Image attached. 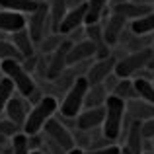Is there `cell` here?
Instances as JSON below:
<instances>
[{"instance_id":"7c38bea8","label":"cell","mask_w":154,"mask_h":154,"mask_svg":"<svg viewBox=\"0 0 154 154\" xmlns=\"http://www.w3.org/2000/svg\"><path fill=\"white\" fill-rule=\"evenodd\" d=\"M92 57H98V49H96V45L88 37H84L82 41L72 43L70 51H68V57H66V63H68V66H76L78 63L92 60Z\"/></svg>"},{"instance_id":"83f0119b","label":"cell","mask_w":154,"mask_h":154,"mask_svg":"<svg viewBox=\"0 0 154 154\" xmlns=\"http://www.w3.org/2000/svg\"><path fill=\"white\" fill-rule=\"evenodd\" d=\"M63 41H64L63 35H60V33H55V31H53V33H49L41 43H37V45H39V49H41L43 55H51V53L55 51Z\"/></svg>"},{"instance_id":"277c9868","label":"cell","mask_w":154,"mask_h":154,"mask_svg":"<svg viewBox=\"0 0 154 154\" xmlns=\"http://www.w3.org/2000/svg\"><path fill=\"white\" fill-rule=\"evenodd\" d=\"M88 88H90L88 78L86 76H78L74 80V84L66 90V94L63 96V102L59 103V111L57 113L63 115V117L76 119V115L84 109V100H86Z\"/></svg>"},{"instance_id":"6da1fadb","label":"cell","mask_w":154,"mask_h":154,"mask_svg":"<svg viewBox=\"0 0 154 154\" xmlns=\"http://www.w3.org/2000/svg\"><path fill=\"white\" fill-rule=\"evenodd\" d=\"M125 115H127V102L109 94L107 100H105V119L102 125V133L111 143H115L123 133Z\"/></svg>"},{"instance_id":"836d02e7","label":"cell","mask_w":154,"mask_h":154,"mask_svg":"<svg viewBox=\"0 0 154 154\" xmlns=\"http://www.w3.org/2000/svg\"><path fill=\"white\" fill-rule=\"evenodd\" d=\"M29 137V148L31 150H43L41 148V133H35V135H27Z\"/></svg>"},{"instance_id":"8d00e7d4","label":"cell","mask_w":154,"mask_h":154,"mask_svg":"<svg viewBox=\"0 0 154 154\" xmlns=\"http://www.w3.org/2000/svg\"><path fill=\"white\" fill-rule=\"evenodd\" d=\"M8 143H10V139H6V137H2V135H0V146H6Z\"/></svg>"},{"instance_id":"9a60e30c","label":"cell","mask_w":154,"mask_h":154,"mask_svg":"<svg viewBox=\"0 0 154 154\" xmlns=\"http://www.w3.org/2000/svg\"><path fill=\"white\" fill-rule=\"evenodd\" d=\"M105 22H103V37H105V41H107V45L109 47H113L117 41L121 39V35L125 33V27H127V20L123 18V16H119V14H109V18H103Z\"/></svg>"},{"instance_id":"3957f363","label":"cell","mask_w":154,"mask_h":154,"mask_svg":"<svg viewBox=\"0 0 154 154\" xmlns=\"http://www.w3.org/2000/svg\"><path fill=\"white\" fill-rule=\"evenodd\" d=\"M0 68H2L4 76H8V78L14 82L16 92H18L20 96H23V98L27 100L35 92V88H37L35 78H33V74H29V72L23 68L22 60H18V59H4V60H0Z\"/></svg>"},{"instance_id":"ffe728a7","label":"cell","mask_w":154,"mask_h":154,"mask_svg":"<svg viewBox=\"0 0 154 154\" xmlns=\"http://www.w3.org/2000/svg\"><path fill=\"white\" fill-rule=\"evenodd\" d=\"M41 0H0V8L10 12H18V14L29 16L31 12L37 10Z\"/></svg>"},{"instance_id":"d6a6232c","label":"cell","mask_w":154,"mask_h":154,"mask_svg":"<svg viewBox=\"0 0 154 154\" xmlns=\"http://www.w3.org/2000/svg\"><path fill=\"white\" fill-rule=\"evenodd\" d=\"M37 63H39L37 55H33V57H27V59H23V60H22L23 68H26V70L29 72V74H33V70L37 68Z\"/></svg>"},{"instance_id":"d590c367","label":"cell","mask_w":154,"mask_h":154,"mask_svg":"<svg viewBox=\"0 0 154 154\" xmlns=\"http://www.w3.org/2000/svg\"><path fill=\"white\" fill-rule=\"evenodd\" d=\"M66 154H84V150H82V148H78V146H74L72 150H68Z\"/></svg>"},{"instance_id":"7402d4cb","label":"cell","mask_w":154,"mask_h":154,"mask_svg":"<svg viewBox=\"0 0 154 154\" xmlns=\"http://www.w3.org/2000/svg\"><path fill=\"white\" fill-rule=\"evenodd\" d=\"M129 31L135 35H154V10L139 20H133L129 23Z\"/></svg>"},{"instance_id":"4fadbf2b","label":"cell","mask_w":154,"mask_h":154,"mask_svg":"<svg viewBox=\"0 0 154 154\" xmlns=\"http://www.w3.org/2000/svg\"><path fill=\"white\" fill-rule=\"evenodd\" d=\"M154 6L152 4H144V2H135V0H125L121 4H115L111 6L113 14H119L123 16L127 22H133V20H139L143 16H146L148 12H152Z\"/></svg>"},{"instance_id":"484cf974","label":"cell","mask_w":154,"mask_h":154,"mask_svg":"<svg viewBox=\"0 0 154 154\" xmlns=\"http://www.w3.org/2000/svg\"><path fill=\"white\" fill-rule=\"evenodd\" d=\"M10 152L12 154H29L31 152V148H29V137H27L23 131L16 133V135L10 139Z\"/></svg>"},{"instance_id":"74e56055","label":"cell","mask_w":154,"mask_h":154,"mask_svg":"<svg viewBox=\"0 0 154 154\" xmlns=\"http://www.w3.org/2000/svg\"><path fill=\"white\" fill-rule=\"evenodd\" d=\"M121 2H125V0H109V6H115V4H121Z\"/></svg>"},{"instance_id":"ee69618b","label":"cell","mask_w":154,"mask_h":154,"mask_svg":"<svg viewBox=\"0 0 154 154\" xmlns=\"http://www.w3.org/2000/svg\"><path fill=\"white\" fill-rule=\"evenodd\" d=\"M152 84H154V80H152Z\"/></svg>"},{"instance_id":"8992f818","label":"cell","mask_w":154,"mask_h":154,"mask_svg":"<svg viewBox=\"0 0 154 154\" xmlns=\"http://www.w3.org/2000/svg\"><path fill=\"white\" fill-rule=\"evenodd\" d=\"M27 29H29L35 45L41 43L49 33H53L51 18H49V4H47L45 0H41L39 6H37V10L29 14V18H27Z\"/></svg>"},{"instance_id":"cb8c5ba5","label":"cell","mask_w":154,"mask_h":154,"mask_svg":"<svg viewBox=\"0 0 154 154\" xmlns=\"http://www.w3.org/2000/svg\"><path fill=\"white\" fill-rule=\"evenodd\" d=\"M111 94L117 96V98H121V100H125V102L139 98V94H137V90H135V82H133L131 78H121Z\"/></svg>"},{"instance_id":"2e32d148","label":"cell","mask_w":154,"mask_h":154,"mask_svg":"<svg viewBox=\"0 0 154 154\" xmlns=\"http://www.w3.org/2000/svg\"><path fill=\"white\" fill-rule=\"evenodd\" d=\"M86 26V4L82 6H76V8H70L64 16V20L60 22L59 26V33L60 35H70L74 29Z\"/></svg>"},{"instance_id":"60d3db41","label":"cell","mask_w":154,"mask_h":154,"mask_svg":"<svg viewBox=\"0 0 154 154\" xmlns=\"http://www.w3.org/2000/svg\"><path fill=\"white\" fill-rule=\"evenodd\" d=\"M143 154H154V152H152V150H144Z\"/></svg>"},{"instance_id":"b9f144b4","label":"cell","mask_w":154,"mask_h":154,"mask_svg":"<svg viewBox=\"0 0 154 154\" xmlns=\"http://www.w3.org/2000/svg\"><path fill=\"white\" fill-rule=\"evenodd\" d=\"M2 76H4V72H2V68H0V80H2Z\"/></svg>"},{"instance_id":"44dd1931","label":"cell","mask_w":154,"mask_h":154,"mask_svg":"<svg viewBox=\"0 0 154 154\" xmlns=\"http://www.w3.org/2000/svg\"><path fill=\"white\" fill-rule=\"evenodd\" d=\"M49 18H51V29L55 31V33H59V26L60 22L64 20V16H66L68 12V4L66 0H49Z\"/></svg>"},{"instance_id":"ab89813d","label":"cell","mask_w":154,"mask_h":154,"mask_svg":"<svg viewBox=\"0 0 154 154\" xmlns=\"http://www.w3.org/2000/svg\"><path fill=\"white\" fill-rule=\"evenodd\" d=\"M29 154H45V150H31Z\"/></svg>"},{"instance_id":"1f68e13d","label":"cell","mask_w":154,"mask_h":154,"mask_svg":"<svg viewBox=\"0 0 154 154\" xmlns=\"http://www.w3.org/2000/svg\"><path fill=\"white\" fill-rule=\"evenodd\" d=\"M119 80H121V78H119V76L115 74V72H113V74H109L107 78H105L103 82H102L103 86H105V90H107V94H111V92L115 90V86H117V84H119Z\"/></svg>"},{"instance_id":"f35d334b","label":"cell","mask_w":154,"mask_h":154,"mask_svg":"<svg viewBox=\"0 0 154 154\" xmlns=\"http://www.w3.org/2000/svg\"><path fill=\"white\" fill-rule=\"evenodd\" d=\"M135 2H144V4H152L154 6V0H135Z\"/></svg>"},{"instance_id":"5b68a950","label":"cell","mask_w":154,"mask_h":154,"mask_svg":"<svg viewBox=\"0 0 154 154\" xmlns=\"http://www.w3.org/2000/svg\"><path fill=\"white\" fill-rule=\"evenodd\" d=\"M150 57H152V45L146 47V49L129 53V55L123 57V59L117 60V64H115V74L119 76V78H131V76L139 74L140 70L148 68Z\"/></svg>"},{"instance_id":"9c48e42d","label":"cell","mask_w":154,"mask_h":154,"mask_svg":"<svg viewBox=\"0 0 154 154\" xmlns=\"http://www.w3.org/2000/svg\"><path fill=\"white\" fill-rule=\"evenodd\" d=\"M105 119V103L100 107H84L76 115V129L78 131H98L102 129Z\"/></svg>"},{"instance_id":"e575fe53","label":"cell","mask_w":154,"mask_h":154,"mask_svg":"<svg viewBox=\"0 0 154 154\" xmlns=\"http://www.w3.org/2000/svg\"><path fill=\"white\" fill-rule=\"evenodd\" d=\"M143 135L144 139H154V119H148L143 123Z\"/></svg>"},{"instance_id":"f1b7e54d","label":"cell","mask_w":154,"mask_h":154,"mask_svg":"<svg viewBox=\"0 0 154 154\" xmlns=\"http://www.w3.org/2000/svg\"><path fill=\"white\" fill-rule=\"evenodd\" d=\"M4 59H18V60H23L20 51L14 47V43L10 39H0V60Z\"/></svg>"},{"instance_id":"4dcf8cb0","label":"cell","mask_w":154,"mask_h":154,"mask_svg":"<svg viewBox=\"0 0 154 154\" xmlns=\"http://www.w3.org/2000/svg\"><path fill=\"white\" fill-rule=\"evenodd\" d=\"M84 154H121V146L115 143L107 144V146L102 148H94V150H84Z\"/></svg>"},{"instance_id":"8fae6325","label":"cell","mask_w":154,"mask_h":154,"mask_svg":"<svg viewBox=\"0 0 154 154\" xmlns=\"http://www.w3.org/2000/svg\"><path fill=\"white\" fill-rule=\"evenodd\" d=\"M29 109H31V103L27 102L23 96H20L18 92H16V94L12 96V100L8 102L6 109H4V113H6V119L14 121V123L18 125L20 129H22L23 123H26V119H27V113H29Z\"/></svg>"},{"instance_id":"603a6c76","label":"cell","mask_w":154,"mask_h":154,"mask_svg":"<svg viewBox=\"0 0 154 154\" xmlns=\"http://www.w3.org/2000/svg\"><path fill=\"white\" fill-rule=\"evenodd\" d=\"M107 96L109 94H107L103 84H92V86L88 88L86 100H84V107H100V105L105 103Z\"/></svg>"},{"instance_id":"4316f807","label":"cell","mask_w":154,"mask_h":154,"mask_svg":"<svg viewBox=\"0 0 154 154\" xmlns=\"http://www.w3.org/2000/svg\"><path fill=\"white\" fill-rule=\"evenodd\" d=\"M16 94V86L14 82H12L8 76H2V80H0V115L4 113V109H6L8 102L12 100V96Z\"/></svg>"},{"instance_id":"ac0fdd59","label":"cell","mask_w":154,"mask_h":154,"mask_svg":"<svg viewBox=\"0 0 154 154\" xmlns=\"http://www.w3.org/2000/svg\"><path fill=\"white\" fill-rule=\"evenodd\" d=\"M26 26H27V16L0 8V31H4V33H14V31L23 29Z\"/></svg>"},{"instance_id":"52a82bcc","label":"cell","mask_w":154,"mask_h":154,"mask_svg":"<svg viewBox=\"0 0 154 154\" xmlns=\"http://www.w3.org/2000/svg\"><path fill=\"white\" fill-rule=\"evenodd\" d=\"M43 133L47 135V139L53 140V143H57L60 148H64V150H72V148L76 146L74 143V135L70 133V129L66 127V125H63L57 117H51L49 121L45 123V127H43Z\"/></svg>"},{"instance_id":"ba28073f","label":"cell","mask_w":154,"mask_h":154,"mask_svg":"<svg viewBox=\"0 0 154 154\" xmlns=\"http://www.w3.org/2000/svg\"><path fill=\"white\" fill-rule=\"evenodd\" d=\"M72 47V41L70 39H64L59 47L49 55V66H47V80H55L63 74L64 70L68 68V63H66V57H68V51Z\"/></svg>"},{"instance_id":"5bb4252c","label":"cell","mask_w":154,"mask_h":154,"mask_svg":"<svg viewBox=\"0 0 154 154\" xmlns=\"http://www.w3.org/2000/svg\"><path fill=\"white\" fill-rule=\"evenodd\" d=\"M154 119V105L144 102L143 98H135L127 102V115H125V123H131V121H144Z\"/></svg>"},{"instance_id":"7a4b0ae2","label":"cell","mask_w":154,"mask_h":154,"mask_svg":"<svg viewBox=\"0 0 154 154\" xmlns=\"http://www.w3.org/2000/svg\"><path fill=\"white\" fill-rule=\"evenodd\" d=\"M57 111H59V100L53 98V96H43L35 105H31L22 131L26 133V135L41 133L43 127H45V123L51 119V117L57 115Z\"/></svg>"},{"instance_id":"d6986e66","label":"cell","mask_w":154,"mask_h":154,"mask_svg":"<svg viewBox=\"0 0 154 154\" xmlns=\"http://www.w3.org/2000/svg\"><path fill=\"white\" fill-rule=\"evenodd\" d=\"M111 14L109 0H86V26L100 23Z\"/></svg>"},{"instance_id":"7bdbcfd3","label":"cell","mask_w":154,"mask_h":154,"mask_svg":"<svg viewBox=\"0 0 154 154\" xmlns=\"http://www.w3.org/2000/svg\"><path fill=\"white\" fill-rule=\"evenodd\" d=\"M152 144H154V140H152Z\"/></svg>"},{"instance_id":"e0dca14e","label":"cell","mask_w":154,"mask_h":154,"mask_svg":"<svg viewBox=\"0 0 154 154\" xmlns=\"http://www.w3.org/2000/svg\"><path fill=\"white\" fill-rule=\"evenodd\" d=\"M10 41L14 43V47L20 51L22 59H27V57H33L35 55V41H33V37H31L27 26L23 27V29H20V31L10 33Z\"/></svg>"},{"instance_id":"f546056e","label":"cell","mask_w":154,"mask_h":154,"mask_svg":"<svg viewBox=\"0 0 154 154\" xmlns=\"http://www.w3.org/2000/svg\"><path fill=\"white\" fill-rule=\"evenodd\" d=\"M20 131H22V129H20L14 121H10V119H0V135H2V137L12 139V137H14L16 133H20Z\"/></svg>"},{"instance_id":"30bf717a","label":"cell","mask_w":154,"mask_h":154,"mask_svg":"<svg viewBox=\"0 0 154 154\" xmlns=\"http://www.w3.org/2000/svg\"><path fill=\"white\" fill-rule=\"evenodd\" d=\"M117 60H119L117 57L109 55V57H103V59H98L96 63H92L90 68H88V72L84 74L88 78V82H90V86L92 84H102L109 74H113Z\"/></svg>"},{"instance_id":"d4e9b609","label":"cell","mask_w":154,"mask_h":154,"mask_svg":"<svg viewBox=\"0 0 154 154\" xmlns=\"http://www.w3.org/2000/svg\"><path fill=\"white\" fill-rule=\"evenodd\" d=\"M133 82H135V90H137V94H139V98H143L144 102L154 105V84H152V80L137 76Z\"/></svg>"}]
</instances>
